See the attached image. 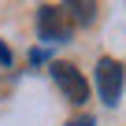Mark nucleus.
Listing matches in <instances>:
<instances>
[{"instance_id": "nucleus-1", "label": "nucleus", "mask_w": 126, "mask_h": 126, "mask_svg": "<svg viewBox=\"0 0 126 126\" xmlns=\"http://www.w3.org/2000/svg\"><path fill=\"white\" fill-rule=\"evenodd\" d=\"M52 78H56V85L63 89V96L71 104H85L89 100V82H85V74L74 63H52Z\"/></svg>"}, {"instance_id": "nucleus-2", "label": "nucleus", "mask_w": 126, "mask_h": 126, "mask_svg": "<svg viewBox=\"0 0 126 126\" xmlns=\"http://www.w3.org/2000/svg\"><path fill=\"white\" fill-rule=\"evenodd\" d=\"M37 33H41V41H67L71 37V19H67V11L63 8H56V4H45V8H37Z\"/></svg>"}, {"instance_id": "nucleus-3", "label": "nucleus", "mask_w": 126, "mask_h": 126, "mask_svg": "<svg viewBox=\"0 0 126 126\" xmlns=\"http://www.w3.org/2000/svg\"><path fill=\"white\" fill-rule=\"evenodd\" d=\"M96 85H100V96H104V104H115L119 96H122V67L115 59H100L96 63Z\"/></svg>"}, {"instance_id": "nucleus-4", "label": "nucleus", "mask_w": 126, "mask_h": 126, "mask_svg": "<svg viewBox=\"0 0 126 126\" xmlns=\"http://www.w3.org/2000/svg\"><path fill=\"white\" fill-rule=\"evenodd\" d=\"M63 11H67V19H74V22H93L96 19V4H93V0H89V4L71 0V4H63Z\"/></svg>"}, {"instance_id": "nucleus-5", "label": "nucleus", "mask_w": 126, "mask_h": 126, "mask_svg": "<svg viewBox=\"0 0 126 126\" xmlns=\"http://www.w3.org/2000/svg\"><path fill=\"white\" fill-rule=\"evenodd\" d=\"M67 126H96V122H93V119L85 115V119H74V122H67Z\"/></svg>"}, {"instance_id": "nucleus-6", "label": "nucleus", "mask_w": 126, "mask_h": 126, "mask_svg": "<svg viewBox=\"0 0 126 126\" xmlns=\"http://www.w3.org/2000/svg\"><path fill=\"white\" fill-rule=\"evenodd\" d=\"M0 63H11V52H8V45H0Z\"/></svg>"}]
</instances>
